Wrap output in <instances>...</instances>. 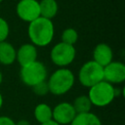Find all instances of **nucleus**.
<instances>
[{
    "mask_svg": "<svg viewBox=\"0 0 125 125\" xmlns=\"http://www.w3.org/2000/svg\"><path fill=\"white\" fill-rule=\"evenodd\" d=\"M104 80L114 85L125 81V64L119 61H112L104 66Z\"/></svg>",
    "mask_w": 125,
    "mask_h": 125,
    "instance_id": "8",
    "label": "nucleus"
},
{
    "mask_svg": "<svg viewBox=\"0 0 125 125\" xmlns=\"http://www.w3.org/2000/svg\"><path fill=\"white\" fill-rule=\"evenodd\" d=\"M114 86L104 80L93 85L89 88L88 98L90 99L92 105L98 107H104L110 104L115 97Z\"/></svg>",
    "mask_w": 125,
    "mask_h": 125,
    "instance_id": "3",
    "label": "nucleus"
},
{
    "mask_svg": "<svg viewBox=\"0 0 125 125\" xmlns=\"http://www.w3.org/2000/svg\"><path fill=\"white\" fill-rule=\"evenodd\" d=\"M9 32L10 28L8 22L6 21V20L0 17V42L6 41V39L9 36Z\"/></svg>",
    "mask_w": 125,
    "mask_h": 125,
    "instance_id": "19",
    "label": "nucleus"
},
{
    "mask_svg": "<svg viewBox=\"0 0 125 125\" xmlns=\"http://www.w3.org/2000/svg\"><path fill=\"white\" fill-rule=\"evenodd\" d=\"M2 1H3V0H0V3H1V2H2Z\"/></svg>",
    "mask_w": 125,
    "mask_h": 125,
    "instance_id": "25",
    "label": "nucleus"
},
{
    "mask_svg": "<svg viewBox=\"0 0 125 125\" xmlns=\"http://www.w3.org/2000/svg\"><path fill=\"white\" fill-rule=\"evenodd\" d=\"M3 103H4V99H3L2 94L0 93V109H1V107L3 106Z\"/></svg>",
    "mask_w": 125,
    "mask_h": 125,
    "instance_id": "23",
    "label": "nucleus"
},
{
    "mask_svg": "<svg viewBox=\"0 0 125 125\" xmlns=\"http://www.w3.org/2000/svg\"><path fill=\"white\" fill-rule=\"evenodd\" d=\"M33 92L37 95V96H45L49 93V88H48V84H47V81H43V82H40L36 85H34L33 87H31Z\"/></svg>",
    "mask_w": 125,
    "mask_h": 125,
    "instance_id": "18",
    "label": "nucleus"
},
{
    "mask_svg": "<svg viewBox=\"0 0 125 125\" xmlns=\"http://www.w3.org/2000/svg\"><path fill=\"white\" fill-rule=\"evenodd\" d=\"M27 34L31 44L35 47H46L53 41L55 34L54 23L52 20L39 17L29 22Z\"/></svg>",
    "mask_w": 125,
    "mask_h": 125,
    "instance_id": "1",
    "label": "nucleus"
},
{
    "mask_svg": "<svg viewBox=\"0 0 125 125\" xmlns=\"http://www.w3.org/2000/svg\"><path fill=\"white\" fill-rule=\"evenodd\" d=\"M78 80L86 88L104 80V67L93 60L84 62L78 71Z\"/></svg>",
    "mask_w": 125,
    "mask_h": 125,
    "instance_id": "5",
    "label": "nucleus"
},
{
    "mask_svg": "<svg viewBox=\"0 0 125 125\" xmlns=\"http://www.w3.org/2000/svg\"><path fill=\"white\" fill-rule=\"evenodd\" d=\"M76 57V50L73 45L63 42L57 43L50 52L51 62L59 67H66L71 64Z\"/></svg>",
    "mask_w": 125,
    "mask_h": 125,
    "instance_id": "6",
    "label": "nucleus"
},
{
    "mask_svg": "<svg viewBox=\"0 0 125 125\" xmlns=\"http://www.w3.org/2000/svg\"><path fill=\"white\" fill-rule=\"evenodd\" d=\"M77 40H78V33L74 28L68 27V28H65L62 31V42L74 46V44L77 42Z\"/></svg>",
    "mask_w": 125,
    "mask_h": 125,
    "instance_id": "17",
    "label": "nucleus"
},
{
    "mask_svg": "<svg viewBox=\"0 0 125 125\" xmlns=\"http://www.w3.org/2000/svg\"><path fill=\"white\" fill-rule=\"evenodd\" d=\"M16 11L19 18L28 23L40 17L39 2L37 0H21Z\"/></svg>",
    "mask_w": 125,
    "mask_h": 125,
    "instance_id": "7",
    "label": "nucleus"
},
{
    "mask_svg": "<svg viewBox=\"0 0 125 125\" xmlns=\"http://www.w3.org/2000/svg\"><path fill=\"white\" fill-rule=\"evenodd\" d=\"M17 50L9 42H0V63L3 65H11L16 62Z\"/></svg>",
    "mask_w": 125,
    "mask_h": 125,
    "instance_id": "12",
    "label": "nucleus"
},
{
    "mask_svg": "<svg viewBox=\"0 0 125 125\" xmlns=\"http://www.w3.org/2000/svg\"><path fill=\"white\" fill-rule=\"evenodd\" d=\"M16 125H30V123L26 119H21L18 122H16Z\"/></svg>",
    "mask_w": 125,
    "mask_h": 125,
    "instance_id": "21",
    "label": "nucleus"
},
{
    "mask_svg": "<svg viewBox=\"0 0 125 125\" xmlns=\"http://www.w3.org/2000/svg\"><path fill=\"white\" fill-rule=\"evenodd\" d=\"M70 125H102L99 116L91 111L85 113H77Z\"/></svg>",
    "mask_w": 125,
    "mask_h": 125,
    "instance_id": "13",
    "label": "nucleus"
},
{
    "mask_svg": "<svg viewBox=\"0 0 125 125\" xmlns=\"http://www.w3.org/2000/svg\"><path fill=\"white\" fill-rule=\"evenodd\" d=\"M46 81L49 93L55 96H62L72 89L75 83V76L70 69L66 67H59Z\"/></svg>",
    "mask_w": 125,
    "mask_h": 125,
    "instance_id": "2",
    "label": "nucleus"
},
{
    "mask_svg": "<svg viewBox=\"0 0 125 125\" xmlns=\"http://www.w3.org/2000/svg\"><path fill=\"white\" fill-rule=\"evenodd\" d=\"M33 114H34L35 120L39 124H42V123H45V122H48V121L52 120L53 110H52V107L49 104L42 103V104H38L34 107Z\"/></svg>",
    "mask_w": 125,
    "mask_h": 125,
    "instance_id": "14",
    "label": "nucleus"
},
{
    "mask_svg": "<svg viewBox=\"0 0 125 125\" xmlns=\"http://www.w3.org/2000/svg\"><path fill=\"white\" fill-rule=\"evenodd\" d=\"M0 125H16V122L13 118L6 116V115H1L0 116Z\"/></svg>",
    "mask_w": 125,
    "mask_h": 125,
    "instance_id": "20",
    "label": "nucleus"
},
{
    "mask_svg": "<svg viewBox=\"0 0 125 125\" xmlns=\"http://www.w3.org/2000/svg\"><path fill=\"white\" fill-rule=\"evenodd\" d=\"M48 76V70L46 65L40 62L35 61L31 63H28L24 66H21L20 78L23 84L29 87L46 81Z\"/></svg>",
    "mask_w": 125,
    "mask_h": 125,
    "instance_id": "4",
    "label": "nucleus"
},
{
    "mask_svg": "<svg viewBox=\"0 0 125 125\" xmlns=\"http://www.w3.org/2000/svg\"><path fill=\"white\" fill-rule=\"evenodd\" d=\"M53 116L52 119L60 125L70 124L75 115L77 114L72 104L68 102H62L52 108Z\"/></svg>",
    "mask_w": 125,
    "mask_h": 125,
    "instance_id": "9",
    "label": "nucleus"
},
{
    "mask_svg": "<svg viewBox=\"0 0 125 125\" xmlns=\"http://www.w3.org/2000/svg\"><path fill=\"white\" fill-rule=\"evenodd\" d=\"M93 61L103 67L113 61V52L109 45L105 43L98 44L93 51Z\"/></svg>",
    "mask_w": 125,
    "mask_h": 125,
    "instance_id": "11",
    "label": "nucleus"
},
{
    "mask_svg": "<svg viewBox=\"0 0 125 125\" xmlns=\"http://www.w3.org/2000/svg\"><path fill=\"white\" fill-rule=\"evenodd\" d=\"M72 105L76 111V113H85L91 111L92 103L87 95H80L76 97L72 103Z\"/></svg>",
    "mask_w": 125,
    "mask_h": 125,
    "instance_id": "16",
    "label": "nucleus"
},
{
    "mask_svg": "<svg viewBox=\"0 0 125 125\" xmlns=\"http://www.w3.org/2000/svg\"><path fill=\"white\" fill-rule=\"evenodd\" d=\"M40 17L52 20L58 13V4L56 0H42L39 3Z\"/></svg>",
    "mask_w": 125,
    "mask_h": 125,
    "instance_id": "15",
    "label": "nucleus"
},
{
    "mask_svg": "<svg viewBox=\"0 0 125 125\" xmlns=\"http://www.w3.org/2000/svg\"><path fill=\"white\" fill-rule=\"evenodd\" d=\"M37 48L31 43H25L17 50L16 61L21 66H24L37 61Z\"/></svg>",
    "mask_w": 125,
    "mask_h": 125,
    "instance_id": "10",
    "label": "nucleus"
},
{
    "mask_svg": "<svg viewBox=\"0 0 125 125\" xmlns=\"http://www.w3.org/2000/svg\"><path fill=\"white\" fill-rule=\"evenodd\" d=\"M39 125H60V124H58L56 121H54L52 119V120H50L48 122H45V123H42V124H39Z\"/></svg>",
    "mask_w": 125,
    "mask_h": 125,
    "instance_id": "22",
    "label": "nucleus"
},
{
    "mask_svg": "<svg viewBox=\"0 0 125 125\" xmlns=\"http://www.w3.org/2000/svg\"><path fill=\"white\" fill-rule=\"evenodd\" d=\"M2 81H3V74H2V72L0 71V85H1Z\"/></svg>",
    "mask_w": 125,
    "mask_h": 125,
    "instance_id": "24",
    "label": "nucleus"
}]
</instances>
